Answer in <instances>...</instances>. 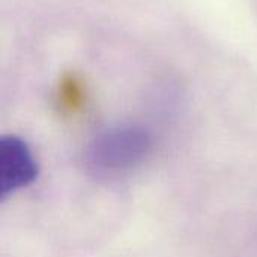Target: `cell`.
Wrapping results in <instances>:
<instances>
[{
    "label": "cell",
    "instance_id": "obj_1",
    "mask_svg": "<svg viewBox=\"0 0 257 257\" xmlns=\"http://www.w3.org/2000/svg\"><path fill=\"white\" fill-rule=\"evenodd\" d=\"M152 149V137L140 126H116L93 139L86 152L87 169L102 178L134 170Z\"/></svg>",
    "mask_w": 257,
    "mask_h": 257
},
{
    "label": "cell",
    "instance_id": "obj_2",
    "mask_svg": "<svg viewBox=\"0 0 257 257\" xmlns=\"http://www.w3.org/2000/svg\"><path fill=\"white\" fill-rule=\"evenodd\" d=\"M38 163L29 145L18 136L0 139V197L30 185L38 176Z\"/></svg>",
    "mask_w": 257,
    "mask_h": 257
}]
</instances>
